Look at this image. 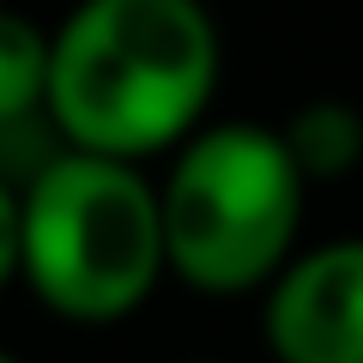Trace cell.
Instances as JSON below:
<instances>
[{"instance_id":"5","label":"cell","mask_w":363,"mask_h":363,"mask_svg":"<svg viewBox=\"0 0 363 363\" xmlns=\"http://www.w3.org/2000/svg\"><path fill=\"white\" fill-rule=\"evenodd\" d=\"M0 133H49V25L18 6H0Z\"/></svg>"},{"instance_id":"1","label":"cell","mask_w":363,"mask_h":363,"mask_svg":"<svg viewBox=\"0 0 363 363\" xmlns=\"http://www.w3.org/2000/svg\"><path fill=\"white\" fill-rule=\"evenodd\" d=\"M224 37L206 0H73L49 25V133L128 164L212 121Z\"/></svg>"},{"instance_id":"8","label":"cell","mask_w":363,"mask_h":363,"mask_svg":"<svg viewBox=\"0 0 363 363\" xmlns=\"http://www.w3.org/2000/svg\"><path fill=\"white\" fill-rule=\"evenodd\" d=\"M0 363H25V357H18V351H6V345H0Z\"/></svg>"},{"instance_id":"3","label":"cell","mask_w":363,"mask_h":363,"mask_svg":"<svg viewBox=\"0 0 363 363\" xmlns=\"http://www.w3.org/2000/svg\"><path fill=\"white\" fill-rule=\"evenodd\" d=\"M309 194V176L272 121L212 116L157 176L169 279L194 297H260L303 248Z\"/></svg>"},{"instance_id":"4","label":"cell","mask_w":363,"mask_h":363,"mask_svg":"<svg viewBox=\"0 0 363 363\" xmlns=\"http://www.w3.org/2000/svg\"><path fill=\"white\" fill-rule=\"evenodd\" d=\"M272 363H363V236L297 248L260 291Z\"/></svg>"},{"instance_id":"9","label":"cell","mask_w":363,"mask_h":363,"mask_svg":"<svg viewBox=\"0 0 363 363\" xmlns=\"http://www.w3.org/2000/svg\"><path fill=\"white\" fill-rule=\"evenodd\" d=\"M194 363H206V357H194Z\"/></svg>"},{"instance_id":"6","label":"cell","mask_w":363,"mask_h":363,"mask_svg":"<svg viewBox=\"0 0 363 363\" xmlns=\"http://www.w3.org/2000/svg\"><path fill=\"white\" fill-rule=\"evenodd\" d=\"M279 133H285L297 169L309 176V188H327V182H345L363 169V109L351 97H309L279 121Z\"/></svg>"},{"instance_id":"7","label":"cell","mask_w":363,"mask_h":363,"mask_svg":"<svg viewBox=\"0 0 363 363\" xmlns=\"http://www.w3.org/2000/svg\"><path fill=\"white\" fill-rule=\"evenodd\" d=\"M18 285V182L0 169V291Z\"/></svg>"},{"instance_id":"2","label":"cell","mask_w":363,"mask_h":363,"mask_svg":"<svg viewBox=\"0 0 363 363\" xmlns=\"http://www.w3.org/2000/svg\"><path fill=\"white\" fill-rule=\"evenodd\" d=\"M164 279V200L145 164L55 145L18 176V285L55 321L116 327Z\"/></svg>"}]
</instances>
